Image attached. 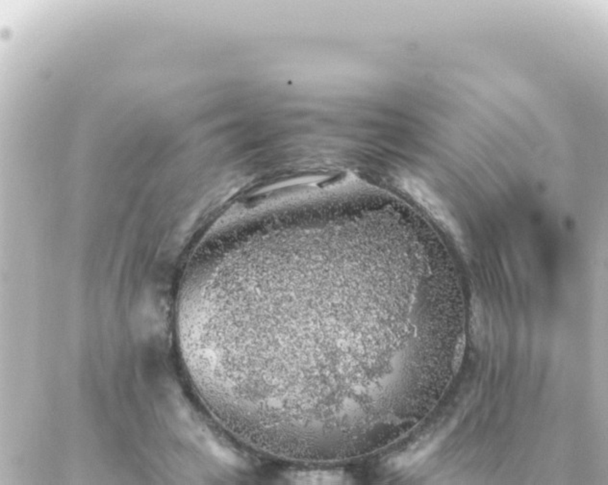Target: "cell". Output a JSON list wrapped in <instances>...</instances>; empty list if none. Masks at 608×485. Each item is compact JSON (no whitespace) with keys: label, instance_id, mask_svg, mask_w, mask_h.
Segmentation results:
<instances>
[{"label":"cell","instance_id":"6da1fadb","mask_svg":"<svg viewBox=\"0 0 608 485\" xmlns=\"http://www.w3.org/2000/svg\"><path fill=\"white\" fill-rule=\"evenodd\" d=\"M403 187L422 206L427 210L434 217V219L442 223L446 228H448L454 236L458 237V228L454 223L453 218L449 214L445 206L427 187L426 185L420 182V180L413 179H403Z\"/></svg>","mask_w":608,"mask_h":485},{"label":"cell","instance_id":"7a4b0ae2","mask_svg":"<svg viewBox=\"0 0 608 485\" xmlns=\"http://www.w3.org/2000/svg\"><path fill=\"white\" fill-rule=\"evenodd\" d=\"M465 346H466V338L462 334L457 342L456 350H454L453 360V371L454 374L458 373L460 367H461L462 360H463Z\"/></svg>","mask_w":608,"mask_h":485}]
</instances>
